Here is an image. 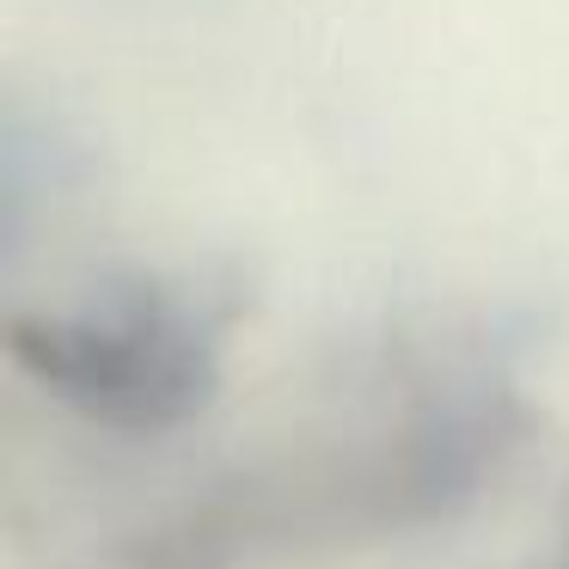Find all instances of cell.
Instances as JSON below:
<instances>
[{
	"mask_svg": "<svg viewBox=\"0 0 569 569\" xmlns=\"http://www.w3.org/2000/svg\"><path fill=\"white\" fill-rule=\"evenodd\" d=\"M19 373L56 405L117 435H166L190 422L221 380V331L184 295L123 288L74 307L19 312L7 325Z\"/></svg>",
	"mask_w": 569,
	"mask_h": 569,
	"instance_id": "obj_1",
	"label": "cell"
}]
</instances>
